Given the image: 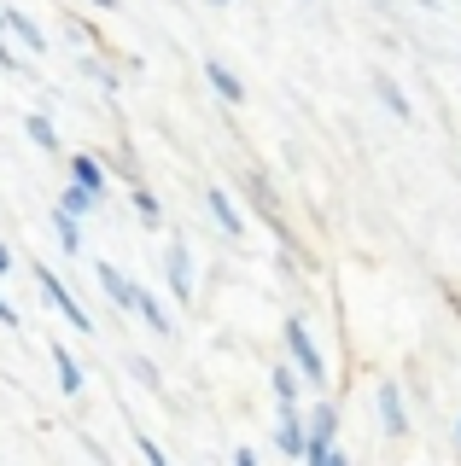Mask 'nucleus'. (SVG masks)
<instances>
[{
	"instance_id": "nucleus-1",
	"label": "nucleus",
	"mask_w": 461,
	"mask_h": 466,
	"mask_svg": "<svg viewBox=\"0 0 461 466\" xmlns=\"http://www.w3.org/2000/svg\"><path fill=\"white\" fill-rule=\"evenodd\" d=\"M304 461H315V466H339L344 461V449H339V408L333 402L310 408V449H304Z\"/></svg>"
},
{
	"instance_id": "nucleus-2",
	"label": "nucleus",
	"mask_w": 461,
	"mask_h": 466,
	"mask_svg": "<svg viewBox=\"0 0 461 466\" xmlns=\"http://www.w3.org/2000/svg\"><path fill=\"white\" fill-rule=\"evenodd\" d=\"M286 356L304 368L310 379V390H322L327 385V356H322V344L310 339V327H304V315H286Z\"/></svg>"
},
{
	"instance_id": "nucleus-3",
	"label": "nucleus",
	"mask_w": 461,
	"mask_h": 466,
	"mask_svg": "<svg viewBox=\"0 0 461 466\" xmlns=\"http://www.w3.org/2000/svg\"><path fill=\"white\" fill-rule=\"evenodd\" d=\"M36 286H41V298H47V309H59L77 332H94V320H88V309H82L77 298H70V286L59 280V274L47 268V262H36Z\"/></svg>"
},
{
	"instance_id": "nucleus-4",
	"label": "nucleus",
	"mask_w": 461,
	"mask_h": 466,
	"mask_svg": "<svg viewBox=\"0 0 461 466\" xmlns=\"http://www.w3.org/2000/svg\"><path fill=\"white\" fill-rule=\"evenodd\" d=\"M275 443H281V455H286V461H304V449H310V414H304L298 402H281Z\"/></svg>"
},
{
	"instance_id": "nucleus-5",
	"label": "nucleus",
	"mask_w": 461,
	"mask_h": 466,
	"mask_svg": "<svg viewBox=\"0 0 461 466\" xmlns=\"http://www.w3.org/2000/svg\"><path fill=\"white\" fill-rule=\"evenodd\" d=\"M374 408H380L385 437H409V402H403L397 379H380V385H374Z\"/></svg>"
},
{
	"instance_id": "nucleus-6",
	"label": "nucleus",
	"mask_w": 461,
	"mask_h": 466,
	"mask_svg": "<svg viewBox=\"0 0 461 466\" xmlns=\"http://www.w3.org/2000/svg\"><path fill=\"white\" fill-rule=\"evenodd\" d=\"M164 286H169V298H176V303H193V262H187V245L181 239L164 245Z\"/></svg>"
},
{
	"instance_id": "nucleus-7",
	"label": "nucleus",
	"mask_w": 461,
	"mask_h": 466,
	"mask_svg": "<svg viewBox=\"0 0 461 466\" xmlns=\"http://www.w3.org/2000/svg\"><path fill=\"white\" fill-rule=\"evenodd\" d=\"M94 280H99V291H106V298L118 303L123 315H135V298H140V286L128 280V274L118 268V262H94Z\"/></svg>"
},
{
	"instance_id": "nucleus-8",
	"label": "nucleus",
	"mask_w": 461,
	"mask_h": 466,
	"mask_svg": "<svg viewBox=\"0 0 461 466\" xmlns=\"http://www.w3.org/2000/svg\"><path fill=\"white\" fill-rule=\"evenodd\" d=\"M246 193H251V204H257V216H263V222L275 228L281 239H292V233H286V222H281V204H275V187H269V175H263V169H246Z\"/></svg>"
},
{
	"instance_id": "nucleus-9",
	"label": "nucleus",
	"mask_w": 461,
	"mask_h": 466,
	"mask_svg": "<svg viewBox=\"0 0 461 466\" xmlns=\"http://www.w3.org/2000/svg\"><path fill=\"white\" fill-rule=\"evenodd\" d=\"M205 210H210V222L228 233V239H246V216H240V204L222 193V187H205Z\"/></svg>"
},
{
	"instance_id": "nucleus-10",
	"label": "nucleus",
	"mask_w": 461,
	"mask_h": 466,
	"mask_svg": "<svg viewBox=\"0 0 461 466\" xmlns=\"http://www.w3.org/2000/svg\"><path fill=\"white\" fill-rule=\"evenodd\" d=\"M199 70H205V82H210V94H216V99H222V106H246V82H240V76H234V70H228V65H222V58H205V65H199Z\"/></svg>"
},
{
	"instance_id": "nucleus-11",
	"label": "nucleus",
	"mask_w": 461,
	"mask_h": 466,
	"mask_svg": "<svg viewBox=\"0 0 461 466\" xmlns=\"http://www.w3.org/2000/svg\"><path fill=\"white\" fill-rule=\"evenodd\" d=\"M304 385H310V379H304V368H298L292 356L269 368V390H275V402H304Z\"/></svg>"
},
{
	"instance_id": "nucleus-12",
	"label": "nucleus",
	"mask_w": 461,
	"mask_h": 466,
	"mask_svg": "<svg viewBox=\"0 0 461 466\" xmlns=\"http://www.w3.org/2000/svg\"><path fill=\"white\" fill-rule=\"evenodd\" d=\"M374 94H380V106L397 116V123H415V106H409V94H403V87L385 76V70H374Z\"/></svg>"
},
{
	"instance_id": "nucleus-13",
	"label": "nucleus",
	"mask_w": 461,
	"mask_h": 466,
	"mask_svg": "<svg viewBox=\"0 0 461 466\" xmlns=\"http://www.w3.org/2000/svg\"><path fill=\"white\" fill-rule=\"evenodd\" d=\"M53 373H59V390H65L70 402H77V397H82V385H88V379H82V361L70 356L65 344H53Z\"/></svg>"
},
{
	"instance_id": "nucleus-14",
	"label": "nucleus",
	"mask_w": 461,
	"mask_h": 466,
	"mask_svg": "<svg viewBox=\"0 0 461 466\" xmlns=\"http://www.w3.org/2000/svg\"><path fill=\"white\" fill-rule=\"evenodd\" d=\"M53 233H59V251H65V257H82V216H77V210L53 204Z\"/></svg>"
},
{
	"instance_id": "nucleus-15",
	"label": "nucleus",
	"mask_w": 461,
	"mask_h": 466,
	"mask_svg": "<svg viewBox=\"0 0 461 466\" xmlns=\"http://www.w3.org/2000/svg\"><path fill=\"white\" fill-rule=\"evenodd\" d=\"M70 175H77V181H82V187H94V193H99V198H106V193H111V175H106V164H99V157H94V152H77V157H70Z\"/></svg>"
},
{
	"instance_id": "nucleus-16",
	"label": "nucleus",
	"mask_w": 461,
	"mask_h": 466,
	"mask_svg": "<svg viewBox=\"0 0 461 466\" xmlns=\"http://www.w3.org/2000/svg\"><path fill=\"white\" fill-rule=\"evenodd\" d=\"M6 35H18L30 53H47V29H41L36 18H24L18 6H6Z\"/></svg>"
},
{
	"instance_id": "nucleus-17",
	"label": "nucleus",
	"mask_w": 461,
	"mask_h": 466,
	"mask_svg": "<svg viewBox=\"0 0 461 466\" xmlns=\"http://www.w3.org/2000/svg\"><path fill=\"white\" fill-rule=\"evenodd\" d=\"M53 204H65V210H77V216H94V210H99V204H106V198H99L94 187H82L77 175H70V181L59 187V198H53Z\"/></svg>"
},
{
	"instance_id": "nucleus-18",
	"label": "nucleus",
	"mask_w": 461,
	"mask_h": 466,
	"mask_svg": "<svg viewBox=\"0 0 461 466\" xmlns=\"http://www.w3.org/2000/svg\"><path fill=\"white\" fill-rule=\"evenodd\" d=\"M128 204H135V216H140L147 228H158V222H164V204H158V193H152L147 181H128Z\"/></svg>"
},
{
	"instance_id": "nucleus-19",
	"label": "nucleus",
	"mask_w": 461,
	"mask_h": 466,
	"mask_svg": "<svg viewBox=\"0 0 461 466\" xmlns=\"http://www.w3.org/2000/svg\"><path fill=\"white\" fill-rule=\"evenodd\" d=\"M24 135H30L41 152H59V128H53L47 111H30V116H24Z\"/></svg>"
},
{
	"instance_id": "nucleus-20",
	"label": "nucleus",
	"mask_w": 461,
	"mask_h": 466,
	"mask_svg": "<svg viewBox=\"0 0 461 466\" xmlns=\"http://www.w3.org/2000/svg\"><path fill=\"white\" fill-rule=\"evenodd\" d=\"M77 65H82V76H88V82H99V87H106V94H118V87H123V82H118V70H111V65H106V58H94V53H82V58H77Z\"/></svg>"
},
{
	"instance_id": "nucleus-21",
	"label": "nucleus",
	"mask_w": 461,
	"mask_h": 466,
	"mask_svg": "<svg viewBox=\"0 0 461 466\" xmlns=\"http://www.w3.org/2000/svg\"><path fill=\"white\" fill-rule=\"evenodd\" d=\"M128 373H135V379H140L147 390H164V379H158V368H152L147 356H128Z\"/></svg>"
},
{
	"instance_id": "nucleus-22",
	"label": "nucleus",
	"mask_w": 461,
	"mask_h": 466,
	"mask_svg": "<svg viewBox=\"0 0 461 466\" xmlns=\"http://www.w3.org/2000/svg\"><path fill=\"white\" fill-rule=\"evenodd\" d=\"M0 70H6V76H24V58H18V47H12L6 29H0Z\"/></svg>"
},
{
	"instance_id": "nucleus-23",
	"label": "nucleus",
	"mask_w": 461,
	"mask_h": 466,
	"mask_svg": "<svg viewBox=\"0 0 461 466\" xmlns=\"http://www.w3.org/2000/svg\"><path fill=\"white\" fill-rule=\"evenodd\" d=\"M0 327H6V332H24V320H18V309H12L6 291H0Z\"/></svg>"
},
{
	"instance_id": "nucleus-24",
	"label": "nucleus",
	"mask_w": 461,
	"mask_h": 466,
	"mask_svg": "<svg viewBox=\"0 0 461 466\" xmlns=\"http://www.w3.org/2000/svg\"><path fill=\"white\" fill-rule=\"evenodd\" d=\"M12 262H18V257H12V245L0 239V280H6V274H12Z\"/></svg>"
},
{
	"instance_id": "nucleus-25",
	"label": "nucleus",
	"mask_w": 461,
	"mask_h": 466,
	"mask_svg": "<svg viewBox=\"0 0 461 466\" xmlns=\"http://www.w3.org/2000/svg\"><path fill=\"white\" fill-rule=\"evenodd\" d=\"M88 6H99V12H118V0H88Z\"/></svg>"
},
{
	"instance_id": "nucleus-26",
	"label": "nucleus",
	"mask_w": 461,
	"mask_h": 466,
	"mask_svg": "<svg viewBox=\"0 0 461 466\" xmlns=\"http://www.w3.org/2000/svg\"><path fill=\"white\" fill-rule=\"evenodd\" d=\"M205 6H234V0H205Z\"/></svg>"
},
{
	"instance_id": "nucleus-27",
	"label": "nucleus",
	"mask_w": 461,
	"mask_h": 466,
	"mask_svg": "<svg viewBox=\"0 0 461 466\" xmlns=\"http://www.w3.org/2000/svg\"><path fill=\"white\" fill-rule=\"evenodd\" d=\"M456 443H461V420H456Z\"/></svg>"
}]
</instances>
